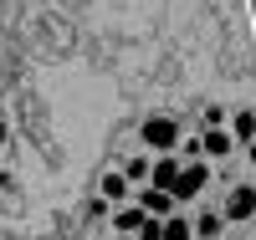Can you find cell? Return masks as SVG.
Segmentation results:
<instances>
[{
  "instance_id": "6da1fadb",
  "label": "cell",
  "mask_w": 256,
  "mask_h": 240,
  "mask_svg": "<svg viewBox=\"0 0 256 240\" xmlns=\"http://www.w3.org/2000/svg\"><path fill=\"white\" fill-rule=\"evenodd\" d=\"M180 123L174 118H144V128H138V143L148 148V154H180Z\"/></svg>"
},
{
  "instance_id": "7a4b0ae2",
  "label": "cell",
  "mask_w": 256,
  "mask_h": 240,
  "mask_svg": "<svg viewBox=\"0 0 256 240\" xmlns=\"http://www.w3.org/2000/svg\"><path fill=\"white\" fill-rule=\"evenodd\" d=\"M210 179H216V174H210V159H184V169H180V179H174L169 194H174L180 205H190V200H200V194H205Z\"/></svg>"
},
{
  "instance_id": "3957f363",
  "label": "cell",
  "mask_w": 256,
  "mask_h": 240,
  "mask_svg": "<svg viewBox=\"0 0 256 240\" xmlns=\"http://www.w3.org/2000/svg\"><path fill=\"white\" fill-rule=\"evenodd\" d=\"M220 215H226V225H246V220H256V184H230Z\"/></svg>"
},
{
  "instance_id": "277c9868",
  "label": "cell",
  "mask_w": 256,
  "mask_h": 240,
  "mask_svg": "<svg viewBox=\"0 0 256 240\" xmlns=\"http://www.w3.org/2000/svg\"><path fill=\"white\" fill-rule=\"evenodd\" d=\"M200 148H205V159H230L236 154V133L226 123H210V128H200Z\"/></svg>"
},
{
  "instance_id": "5b68a950",
  "label": "cell",
  "mask_w": 256,
  "mask_h": 240,
  "mask_svg": "<svg viewBox=\"0 0 256 240\" xmlns=\"http://www.w3.org/2000/svg\"><path fill=\"white\" fill-rule=\"evenodd\" d=\"M180 169H184V159H180V154H154V169H148V184H159V189H174Z\"/></svg>"
},
{
  "instance_id": "8992f818",
  "label": "cell",
  "mask_w": 256,
  "mask_h": 240,
  "mask_svg": "<svg viewBox=\"0 0 256 240\" xmlns=\"http://www.w3.org/2000/svg\"><path fill=\"white\" fill-rule=\"evenodd\" d=\"M144 215H148L144 205H128V200H123V205L113 210V220H108V225H113V235H138V225H144Z\"/></svg>"
},
{
  "instance_id": "52a82bcc",
  "label": "cell",
  "mask_w": 256,
  "mask_h": 240,
  "mask_svg": "<svg viewBox=\"0 0 256 240\" xmlns=\"http://www.w3.org/2000/svg\"><path fill=\"white\" fill-rule=\"evenodd\" d=\"M138 205H144L148 215H174L180 200H174L169 189H159V184H144V189H138Z\"/></svg>"
},
{
  "instance_id": "ba28073f",
  "label": "cell",
  "mask_w": 256,
  "mask_h": 240,
  "mask_svg": "<svg viewBox=\"0 0 256 240\" xmlns=\"http://www.w3.org/2000/svg\"><path fill=\"white\" fill-rule=\"evenodd\" d=\"M190 225H195V240H220L226 235V215L220 210H200V215H190Z\"/></svg>"
},
{
  "instance_id": "9c48e42d",
  "label": "cell",
  "mask_w": 256,
  "mask_h": 240,
  "mask_svg": "<svg viewBox=\"0 0 256 240\" xmlns=\"http://www.w3.org/2000/svg\"><path fill=\"white\" fill-rule=\"evenodd\" d=\"M128 189H134V184H128L123 169H113V174H102V179H98V194H102V200H113V205L128 200Z\"/></svg>"
},
{
  "instance_id": "30bf717a",
  "label": "cell",
  "mask_w": 256,
  "mask_h": 240,
  "mask_svg": "<svg viewBox=\"0 0 256 240\" xmlns=\"http://www.w3.org/2000/svg\"><path fill=\"white\" fill-rule=\"evenodd\" d=\"M164 240H195L190 215H164Z\"/></svg>"
},
{
  "instance_id": "8fae6325",
  "label": "cell",
  "mask_w": 256,
  "mask_h": 240,
  "mask_svg": "<svg viewBox=\"0 0 256 240\" xmlns=\"http://www.w3.org/2000/svg\"><path fill=\"white\" fill-rule=\"evenodd\" d=\"M230 133H236V143H251L256 138V113H251V107H241V113L230 118Z\"/></svg>"
},
{
  "instance_id": "7c38bea8",
  "label": "cell",
  "mask_w": 256,
  "mask_h": 240,
  "mask_svg": "<svg viewBox=\"0 0 256 240\" xmlns=\"http://www.w3.org/2000/svg\"><path fill=\"white\" fill-rule=\"evenodd\" d=\"M148 169H154V154H138V159H128V164H123L128 184H148Z\"/></svg>"
},
{
  "instance_id": "4fadbf2b",
  "label": "cell",
  "mask_w": 256,
  "mask_h": 240,
  "mask_svg": "<svg viewBox=\"0 0 256 240\" xmlns=\"http://www.w3.org/2000/svg\"><path fill=\"white\" fill-rule=\"evenodd\" d=\"M138 240H164V215H144V225H138Z\"/></svg>"
},
{
  "instance_id": "5bb4252c",
  "label": "cell",
  "mask_w": 256,
  "mask_h": 240,
  "mask_svg": "<svg viewBox=\"0 0 256 240\" xmlns=\"http://www.w3.org/2000/svg\"><path fill=\"white\" fill-rule=\"evenodd\" d=\"M180 159H205V148H200V133H195V138H180Z\"/></svg>"
},
{
  "instance_id": "9a60e30c",
  "label": "cell",
  "mask_w": 256,
  "mask_h": 240,
  "mask_svg": "<svg viewBox=\"0 0 256 240\" xmlns=\"http://www.w3.org/2000/svg\"><path fill=\"white\" fill-rule=\"evenodd\" d=\"M210 123H226V113H220V107H205V113H200V128H210Z\"/></svg>"
},
{
  "instance_id": "2e32d148",
  "label": "cell",
  "mask_w": 256,
  "mask_h": 240,
  "mask_svg": "<svg viewBox=\"0 0 256 240\" xmlns=\"http://www.w3.org/2000/svg\"><path fill=\"white\" fill-rule=\"evenodd\" d=\"M108 205H113V200H102V194H98V200L88 205V215H92V220H102V215H108Z\"/></svg>"
},
{
  "instance_id": "e0dca14e",
  "label": "cell",
  "mask_w": 256,
  "mask_h": 240,
  "mask_svg": "<svg viewBox=\"0 0 256 240\" xmlns=\"http://www.w3.org/2000/svg\"><path fill=\"white\" fill-rule=\"evenodd\" d=\"M241 148H246V164L256 169V138H251V143H241Z\"/></svg>"
},
{
  "instance_id": "ac0fdd59",
  "label": "cell",
  "mask_w": 256,
  "mask_h": 240,
  "mask_svg": "<svg viewBox=\"0 0 256 240\" xmlns=\"http://www.w3.org/2000/svg\"><path fill=\"white\" fill-rule=\"evenodd\" d=\"M6 138H10V128H6V118H0V143H6Z\"/></svg>"
},
{
  "instance_id": "d6986e66",
  "label": "cell",
  "mask_w": 256,
  "mask_h": 240,
  "mask_svg": "<svg viewBox=\"0 0 256 240\" xmlns=\"http://www.w3.org/2000/svg\"><path fill=\"white\" fill-rule=\"evenodd\" d=\"M118 240H138V235H118Z\"/></svg>"
}]
</instances>
